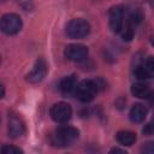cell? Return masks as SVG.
I'll list each match as a JSON object with an SVG mask.
<instances>
[{
  "mask_svg": "<svg viewBox=\"0 0 154 154\" xmlns=\"http://www.w3.org/2000/svg\"><path fill=\"white\" fill-rule=\"evenodd\" d=\"M79 136V131L73 126H61L52 136V143L57 147L71 146Z\"/></svg>",
  "mask_w": 154,
  "mask_h": 154,
  "instance_id": "obj_1",
  "label": "cell"
},
{
  "mask_svg": "<svg viewBox=\"0 0 154 154\" xmlns=\"http://www.w3.org/2000/svg\"><path fill=\"white\" fill-rule=\"evenodd\" d=\"M97 91H99V85H97L96 81L84 79L77 84L75 95L82 102H90L91 100H94Z\"/></svg>",
  "mask_w": 154,
  "mask_h": 154,
  "instance_id": "obj_2",
  "label": "cell"
},
{
  "mask_svg": "<svg viewBox=\"0 0 154 154\" xmlns=\"http://www.w3.org/2000/svg\"><path fill=\"white\" fill-rule=\"evenodd\" d=\"M90 31V25L87 20L82 18H75L69 22L66 25V34L70 38H83L85 37Z\"/></svg>",
  "mask_w": 154,
  "mask_h": 154,
  "instance_id": "obj_3",
  "label": "cell"
},
{
  "mask_svg": "<svg viewBox=\"0 0 154 154\" xmlns=\"http://www.w3.org/2000/svg\"><path fill=\"white\" fill-rule=\"evenodd\" d=\"M22 19L18 14L16 13H6L2 16L1 18V23H0V26H1V30L4 34L6 35H16L22 29Z\"/></svg>",
  "mask_w": 154,
  "mask_h": 154,
  "instance_id": "obj_4",
  "label": "cell"
},
{
  "mask_svg": "<svg viewBox=\"0 0 154 154\" xmlns=\"http://www.w3.org/2000/svg\"><path fill=\"white\" fill-rule=\"evenodd\" d=\"M124 19H125V11L124 7L120 5L113 6L109 8L108 12V24H109V29L118 34L122 31L123 25H124Z\"/></svg>",
  "mask_w": 154,
  "mask_h": 154,
  "instance_id": "obj_5",
  "label": "cell"
},
{
  "mask_svg": "<svg viewBox=\"0 0 154 154\" xmlns=\"http://www.w3.org/2000/svg\"><path fill=\"white\" fill-rule=\"evenodd\" d=\"M72 108L66 102H57L51 107V117L57 123H67L71 119Z\"/></svg>",
  "mask_w": 154,
  "mask_h": 154,
  "instance_id": "obj_6",
  "label": "cell"
},
{
  "mask_svg": "<svg viewBox=\"0 0 154 154\" xmlns=\"http://www.w3.org/2000/svg\"><path fill=\"white\" fill-rule=\"evenodd\" d=\"M65 57L69 60H71V61L81 63V61L87 59V57H88V48L84 45H79V43L69 45L65 48Z\"/></svg>",
  "mask_w": 154,
  "mask_h": 154,
  "instance_id": "obj_7",
  "label": "cell"
},
{
  "mask_svg": "<svg viewBox=\"0 0 154 154\" xmlns=\"http://www.w3.org/2000/svg\"><path fill=\"white\" fill-rule=\"evenodd\" d=\"M47 71H48V66H47V63L45 59L42 58H38L32 67V70L28 73L26 76V79L30 82V83H38L41 82L46 75H47Z\"/></svg>",
  "mask_w": 154,
  "mask_h": 154,
  "instance_id": "obj_8",
  "label": "cell"
},
{
  "mask_svg": "<svg viewBox=\"0 0 154 154\" xmlns=\"http://www.w3.org/2000/svg\"><path fill=\"white\" fill-rule=\"evenodd\" d=\"M25 132V126L23 120L16 116V114H11L8 118V134L11 137L17 138L20 137L22 135H24Z\"/></svg>",
  "mask_w": 154,
  "mask_h": 154,
  "instance_id": "obj_9",
  "label": "cell"
},
{
  "mask_svg": "<svg viewBox=\"0 0 154 154\" xmlns=\"http://www.w3.org/2000/svg\"><path fill=\"white\" fill-rule=\"evenodd\" d=\"M77 79H76V76L75 75H70V76H66L64 77L60 83H59V89L61 91V94L64 95H70L72 93L76 91V88H77Z\"/></svg>",
  "mask_w": 154,
  "mask_h": 154,
  "instance_id": "obj_10",
  "label": "cell"
},
{
  "mask_svg": "<svg viewBox=\"0 0 154 154\" xmlns=\"http://www.w3.org/2000/svg\"><path fill=\"white\" fill-rule=\"evenodd\" d=\"M147 113H148V109H147V107L144 105H142V103H135L131 107L129 116H130L131 122H134V123H141V122H143L146 119Z\"/></svg>",
  "mask_w": 154,
  "mask_h": 154,
  "instance_id": "obj_11",
  "label": "cell"
},
{
  "mask_svg": "<svg viewBox=\"0 0 154 154\" xmlns=\"http://www.w3.org/2000/svg\"><path fill=\"white\" fill-rule=\"evenodd\" d=\"M150 89L149 87L144 83V82H138V83H135L132 84L131 87V94L135 96V97H138V99H148L149 94H150Z\"/></svg>",
  "mask_w": 154,
  "mask_h": 154,
  "instance_id": "obj_12",
  "label": "cell"
},
{
  "mask_svg": "<svg viewBox=\"0 0 154 154\" xmlns=\"http://www.w3.org/2000/svg\"><path fill=\"white\" fill-rule=\"evenodd\" d=\"M117 141L122 146H132L136 141V134L129 130H122L117 132Z\"/></svg>",
  "mask_w": 154,
  "mask_h": 154,
  "instance_id": "obj_13",
  "label": "cell"
},
{
  "mask_svg": "<svg viewBox=\"0 0 154 154\" xmlns=\"http://www.w3.org/2000/svg\"><path fill=\"white\" fill-rule=\"evenodd\" d=\"M135 76L140 82H148L154 78V72L146 67V65H138L135 69Z\"/></svg>",
  "mask_w": 154,
  "mask_h": 154,
  "instance_id": "obj_14",
  "label": "cell"
},
{
  "mask_svg": "<svg viewBox=\"0 0 154 154\" xmlns=\"http://www.w3.org/2000/svg\"><path fill=\"white\" fill-rule=\"evenodd\" d=\"M122 37L124 41H130L132 37H134V25H131L130 23L125 22V24L123 25V29H122Z\"/></svg>",
  "mask_w": 154,
  "mask_h": 154,
  "instance_id": "obj_15",
  "label": "cell"
},
{
  "mask_svg": "<svg viewBox=\"0 0 154 154\" xmlns=\"http://www.w3.org/2000/svg\"><path fill=\"white\" fill-rule=\"evenodd\" d=\"M1 152L4 154H22L23 153L22 149L17 148L14 146H7V144H5V146L1 147Z\"/></svg>",
  "mask_w": 154,
  "mask_h": 154,
  "instance_id": "obj_16",
  "label": "cell"
},
{
  "mask_svg": "<svg viewBox=\"0 0 154 154\" xmlns=\"http://www.w3.org/2000/svg\"><path fill=\"white\" fill-rule=\"evenodd\" d=\"M142 153H147V154H154V142H147L144 143V146L141 148Z\"/></svg>",
  "mask_w": 154,
  "mask_h": 154,
  "instance_id": "obj_17",
  "label": "cell"
},
{
  "mask_svg": "<svg viewBox=\"0 0 154 154\" xmlns=\"http://www.w3.org/2000/svg\"><path fill=\"white\" fill-rule=\"evenodd\" d=\"M144 65L146 67H148L152 72H154V57H148L144 61Z\"/></svg>",
  "mask_w": 154,
  "mask_h": 154,
  "instance_id": "obj_18",
  "label": "cell"
},
{
  "mask_svg": "<svg viewBox=\"0 0 154 154\" xmlns=\"http://www.w3.org/2000/svg\"><path fill=\"white\" fill-rule=\"evenodd\" d=\"M153 132H154V124H153V123L147 124V125L144 126V129H143V134L150 135V134H153Z\"/></svg>",
  "mask_w": 154,
  "mask_h": 154,
  "instance_id": "obj_19",
  "label": "cell"
},
{
  "mask_svg": "<svg viewBox=\"0 0 154 154\" xmlns=\"http://www.w3.org/2000/svg\"><path fill=\"white\" fill-rule=\"evenodd\" d=\"M111 153H126L124 149H119V148H113L111 149Z\"/></svg>",
  "mask_w": 154,
  "mask_h": 154,
  "instance_id": "obj_20",
  "label": "cell"
},
{
  "mask_svg": "<svg viewBox=\"0 0 154 154\" xmlns=\"http://www.w3.org/2000/svg\"><path fill=\"white\" fill-rule=\"evenodd\" d=\"M148 99H149L152 102H154V93H150L149 96H148Z\"/></svg>",
  "mask_w": 154,
  "mask_h": 154,
  "instance_id": "obj_21",
  "label": "cell"
},
{
  "mask_svg": "<svg viewBox=\"0 0 154 154\" xmlns=\"http://www.w3.org/2000/svg\"><path fill=\"white\" fill-rule=\"evenodd\" d=\"M150 43H152V45L154 46V35H153V36L150 37Z\"/></svg>",
  "mask_w": 154,
  "mask_h": 154,
  "instance_id": "obj_22",
  "label": "cell"
}]
</instances>
